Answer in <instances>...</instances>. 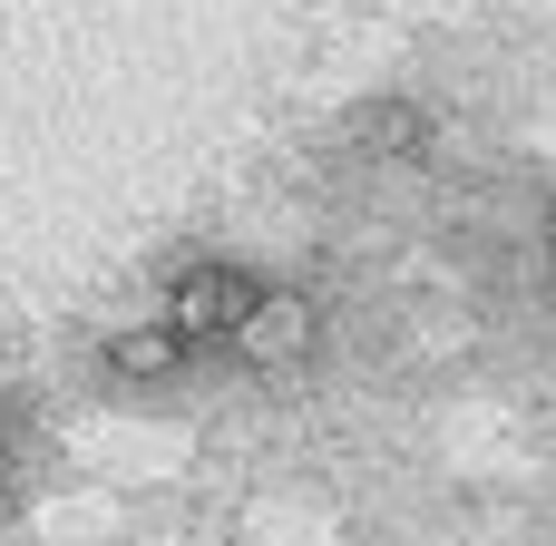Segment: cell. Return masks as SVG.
Here are the masks:
<instances>
[{
  "label": "cell",
  "mask_w": 556,
  "mask_h": 546,
  "mask_svg": "<svg viewBox=\"0 0 556 546\" xmlns=\"http://www.w3.org/2000/svg\"><path fill=\"white\" fill-rule=\"evenodd\" d=\"M108 371H127V381H166V371H186V352H176L166 322H147V332H117V342H108Z\"/></svg>",
  "instance_id": "3957f363"
},
{
  "label": "cell",
  "mask_w": 556,
  "mask_h": 546,
  "mask_svg": "<svg viewBox=\"0 0 556 546\" xmlns=\"http://www.w3.org/2000/svg\"><path fill=\"white\" fill-rule=\"evenodd\" d=\"M225 352H235V361H264V371H293V361L313 352V303H293V293H264Z\"/></svg>",
  "instance_id": "7a4b0ae2"
},
{
  "label": "cell",
  "mask_w": 556,
  "mask_h": 546,
  "mask_svg": "<svg viewBox=\"0 0 556 546\" xmlns=\"http://www.w3.org/2000/svg\"><path fill=\"white\" fill-rule=\"evenodd\" d=\"M264 303V283L244 274V264H186L176 283H166V332H176V352L195 361V352H225L235 332H244V313Z\"/></svg>",
  "instance_id": "6da1fadb"
}]
</instances>
